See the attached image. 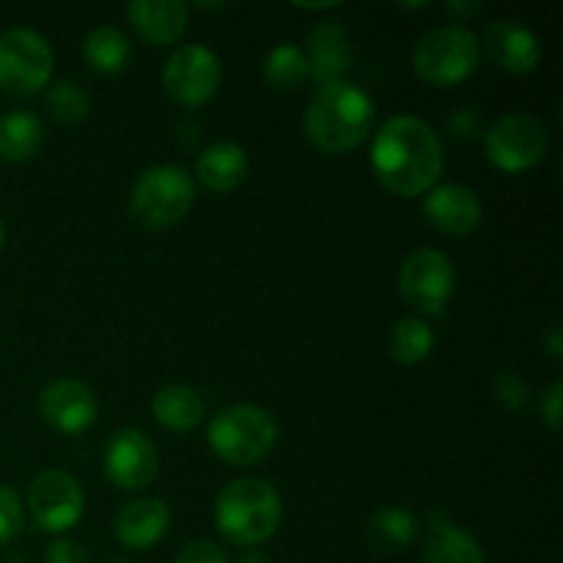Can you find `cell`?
<instances>
[{"instance_id": "cell-1", "label": "cell", "mask_w": 563, "mask_h": 563, "mask_svg": "<svg viewBox=\"0 0 563 563\" xmlns=\"http://www.w3.org/2000/svg\"><path fill=\"white\" fill-rule=\"evenodd\" d=\"M372 168L379 185L394 196H427L443 176V141L418 115H394L374 135Z\"/></svg>"}, {"instance_id": "cell-2", "label": "cell", "mask_w": 563, "mask_h": 563, "mask_svg": "<svg viewBox=\"0 0 563 563\" xmlns=\"http://www.w3.org/2000/svg\"><path fill=\"white\" fill-rule=\"evenodd\" d=\"M374 102L350 80L317 88L302 115L308 143L322 154H350L366 143L374 130Z\"/></svg>"}, {"instance_id": "cell-3", "label": "cell", "mask_w": 563, "mask_h": 563, "mask_svg": "<svg viewBox=\"0 0 563 563\" xmlns=\"http://www.w3.org/2000/svg\"><path fill=\"white\" fill-rule=\"evenodd\" d=\"M284 520L280 493L264 478H236L214 500V526L236 548H258L278 533Z\"/></svg>"}, {"instance_id": "cell-4", "label": "cell", "mask_w": 563, "mask_h": 563, "mask_svg": "<svg viewBox=\"0 0 563 563\" xmlns=\"http://www.w3.org/2000/svg\"><path fill=\"white\" fill-rule=\"evenodd\" d=\"M207 440L220 462L251 467L267 460L278 445V421L256 405L225 407L209 423Z\"/></svg>"}, {"instance_id": "cell-5", "label": "cell", "mask_w": 563, "mask_h": 563, "mask_svg": "<svg viewBox=\"0 0 563 563\" xmlns=\"http://www.w3.org/2000/svg\"><path fill=\"white\" fill-rule=\"evenodd\" d=\"M196 203V181L181 165L143 170L130 192V214L141 229L165 231L187 218Z\"/></svg>"}, {"instance_id": "cell-6", "label": "cell", "mask_w": 563, "mask_h": 563, "mask_svg": "<svg viewBox=\"0 0 563 563\" xmlns=\"http://www.w3.org/2000/svg\"><path fill=\"white\" fill-rule=\"evenodd\" d=\"M482 44L465 25H440L429 31L412 53L416 75L429 86H456L476 71Z\"/></svg>"}, {"instance_id": "cell-7", "label": "cell", "mask_w": 563, "mask_h": 563, "mask_svg": "<svg viewBox=\"0 0 563 563\" xmlns=\"http://www.w3.org/2000/svg\"><path fill=\"white\" fill-rule=\"evenodd\" d=\"M55 55L47 38L31 27H11L0 36V91L31 99L49 86Z\"/></svg>"}, {"instance_id": "cell-8", "label": "cell", "mask_w": 563, "mask_h": 563, "mask_svg": "<svg viewBox=\"0 0 563 563\" xmlns=\"http://www.w3.org/2000/svg\"><path fill=\"white\" fill-rule=\"evenodd\" d=\"M489 163L504 174L531 170L548 157L550 132L542 119L531 113H509L495 121L484 135Z\"/></svg>"}, {"instance_id": "cell-9", "label": "cell", "mask_w": 563, "mask_h": 563, "mask_svg": "<svg viewBox=\"0 0 563 563\" xmlns=\"http://www.w3.org/2000/svg\"><path fill=\"white\" fill-rule=\"evenodd\" d=\"M456 289L454 262L443 251L421 247L401 264L399 291L410 308L423 317H440Z\"/></svg>"}, {"instance_id": "cell-10", "label": "cell", "mask_w": 563, "mask_h": 563, "mask_svg": "<svg viewBox=\"0 0 563 563\" xmlns=\"http://www.w3.org/2000/svg\"><path fill=\"white\" fill-rule=\"evenodd\" d=\"M27 515L36 531L66 533L82 520L86 493L80 482L66 471H42L27 487Z\"/></svg>"}, {"instance_id": "cell-11", "label": "cell", "mask_w": 563, "mask_h": 563, "mask_svg": "<svg viewBox=\"0 0 563 563\" xmlns=\"http://www.w3.org/2000/svg\"><path fill=\"white\" fill-rule=\"evenodd\" d=\"M223 69L220 58L203 44H181L163 66V88L181 108H201L218 93Z\"/></svg>"}, {"instance_id": "cell-12", "label": "cell", "mask_w": 563, "mask_h": 563, "mask_svg": "<svg viewBox=\"0 0 563 563\" xmlns=\"http://www.w3.org/2000/svg\"><path fill=\"white\" fill-rule=\"evenodd\" d=\"M102 467L113 487L124 493L146 489L159 473L157 445L141 429H119L104 445Z\"/></svg>"}, {"instance_id": "cell-13", "label": "cell", "mask_w": 563, "mask_h": 563, "mask_svg": "<svg viewBox=\"0 0 563 563\" xmlns=\"http://www.w3.org/2000/svg\"><path fill=\"white\" fill-rule=\"evenodd\" d=\"M38 416L49 429L60 434H82L93 427L99 416V401L86 383L58 377L38 394Z\"/></svg>"}, {"instance_id": "cell-14", "label": "cell", "mask_w": 563, "mask_h": 563, "mask_svg": "<svg viewBox=\"0 0 563 563\" xmlns=\"http://www.w3.org/2000/svg\"><path fill=\"white\" fill-rule=\"evenodd\" d=\"M302 53L308 60V77L317 82V88L344 80V75L355 64V44L339 22H319L308 33Z\"/></svg>"}, {"instance_id": "cell-15", "label": "cell", "mask_w": 563, "mask_h": 563, "mask_svg": "<svg viewBox=\"0 0 563 563\" xmlns=\"http://www.w3.org/2000/svg\"><path fill=\"white\" fill-rule=\"evenodd\" d=\"M423 214L438 231L449 236H467L482 225L484 207L476 190L465 185L432 187L423 198Z\"/></svg>"}, {"instance_id": "cell-16", "label": "cell", "mask_w": 563, "mask_h": 563, "mask_svg": "<svg viewBox=\"0 0 563 563\" xmlns=\"http://www.w3.org/2000/svg\"><path fill=\"white\" fill-rule=\"evenodd\" d=\"M484 49L498 69L509 75H528L542 60V44L537 33L520 20H498L487 27Z\"/></svg>"}, {"instance_id": "cell-17", "label": "cell", "mask_w": 563, "mask_h": 563, "mask_svg": "<svg viewBox=\"0 0 563 563\" xmlns=\"http://www.w3.org/2000/svg\"><path fill=\"white\" fill-rule=\"evenodd\" d=\"M170 520H174L170 506L163 498H141L121 506L113 520V533L121 548L143 553V550H152L154 544L163 542Z\"/></svg>"}, {"instance_id": "cell-18", "label": "cell", "mask_w": 563, "mask_h": 563, "mask_svg": "<svg viewBox=\"0 0 563 563\" xmlns=\"http://www.w3.org/2000/svg\"><path fill=\"white\" fill-rule=\"evenodd\" d=\"M126 20L143 42L154 47L176 44L187 31V5L181 0H132Z\"/></svg>"}, {"instance_id": "cell-19", "label": "cell", "mask_w": 563, "mask_h": 563, "mask_svg": "<svg viewBox=\"0 0 563 563\" xmlns=\"http://www.w3.org/2000/svg\"><path fill=\"white\" fill-rule=\"evenodd\" d=\"M251 159L247 152L234 141L209 143L196 159V176L209 192H231L247 179Z\"/></svg>"}, {"instance_id": "cell-20", "label": "cell", "mask_w": 563, "mask_h": 563, "mask_svg": "<svg viewBox=\"0 0 563 563\" xmlns=\"http://www.w3.org/2000/svg\"><path fill=\"white\" fill-rule=\"evenodd\" d=\"M418 533H421V522L405 506H383L368 517L363 528L368 548L383 555H399L410 550Z\"/></svg>"}, {"instance_id": "cell-21", "label": "cell", "mask_w": 563, "mask_h": 563, "mask_svg": "<svg viewBox=\"0 0 563 563\" xmlns=\"http://www.w3.org/2000/svg\"><path fill=\"white\" fill-rule=\"evenodd\" d=\"M423 563H487L484 550L473 533L454 522L443 520V515L432 522L429 533L423 537L421 550Z\"/></svg>"}, {"instance_id": "cell-22", "label": "cell", "mask_w": 563, "mask_h": 563, "mask_svg": "<svg viewBox=\"0 0 563 563\" xmlns=\"http://www.w3.org/2000/svg\"><path fill=\"white\" fill-rule=\"evenodd\" d=\"M152 412L157 423L168 432H190V429L201 427L203 416H207V405H203L201 394L190 385H165L154 394Z\"/></svg>"}, {"instance_id": "cell-23", "label": "cell", "mask_w": 563, "mask_h": 563, "mask_svg": "<svg viewBox=\"0 0 563 563\" xmlns=\"http://www.w3.org/2000/svg\"><path fill=\"white\" fill-rule=\"evenodd\" d=\"M44 143V124L31 110H9L0 115V159L3 163H27Z\"/></svg>"}, {"instance_id": "cell-24", "label": "cell", "mask_w": 563, "mask_h": 563, "mask_svg": "<svg viewBox=\"0 0 563 563\" xmlns=\"http://www.w3.org/2000/svg\"><path fill=\"white\" fill-rule=\"evenodd\" d=\"M82 55L97 75H119L130 66L132 44L119 27L99 25L82 42Z\"/></svg>"}, {"instance_id": "cell-25", "label": "cell", "mask_w": 563, "mask_h": 563, "mask_svg": "<svg viewBox=\"0 0 563 563\" xmlns=\"http://www.w3.org/2000/svg\"><path fill=\"white\" fill-rule=\"evenodd\" d=\"M434 350V330L423 319L407 317L394 324L388 335V352L399 366H421Z\"/></svg>"}, {"instance_id": "cell-26", "label": "cell", "mask_w": 563, "mask_h": 563, "mask_svg": "<svg viewBox=\"0 0 563 563\" xmlns=\"http://www.w3.org/2000/svg\"><path fill=\"white\" fill-rule=\"evenodd\" d=\"M264 80H267V86L278 88V91H291L300 82H306L308 60L302 47L286 42L269 49L267 60H264Z\"/></svg>"}, {"instance_id": "cell-27", "label": "cell", "mask_w": 563, "mask_h": 563, "mask_svg": "<svg viewBox=\"0 0 563 563\" xmlns=\"http://www.w3.org/2000/svg\"><path fill=\"white\" fill-rule=\"evenodd\" d=\"M44 110L58 124H80L88 115V110H91V99H88V93L80 86L60 80L53 82L47 93H44Z\"/></svg>"}, {"instance_id": "cell-28", "label": "cell", "mask_w": 563, "mask_h": 563, "mask_svg": "<svg viewBox=\"0 0 563 563\" xmlns=\"http://www.w3.org/2000/svg\"><path fill=\"white\" fill-rule=\"evenodd\" d=\"M25 528V506L11 487L0 484V548H9Z\"/></svg>"}, {"instance_id": "cell-29", "label": "cell", "mask_w": 563, "mask_h": 563, "mask_svg": "<svg viewBox=\"0 0 563 563\" xmlns=\"http://www.w3.org/2000/svg\"><path fill=\"white\" fill-rule=\"evenodd\" d=\"M495 396H498V401L506 410L520 412L531 401V388H528V383L517 372H504L498 383H495Z\"/></svg>"}, {"instance_id": "cell-30", "label": "cell", "mask_w": 563, "mask_h": 563, "mask_svg": "<svg viewBox=\"0 0 563 563\" xmlns=\"http://www.w3.org/2000/svg\"><path fill=\"white\" fill-rule=\"evenodd\" d=\"M174 563H229V555H225V550L218 542L196 539V542H187L179 550Z\"/></svg>"}, {"instance_id": "cell-31", "label": "cell", "mask_w": 563, "mask_h": 563, "mask_svg": "<svg viewBox=\"0 0 563 563\" xmlns=\"http://www.w3.org/2000/svg\"><path fill=\"white\" fill-rule=\"evenodd\" d=\"M44 561L47 563H91V555H88L86 544L77 542V539L60 537L53 539L47 544V553H44Z\"/></svg>"}, {"instance_id": "cell-32", "label": "cell", "mask_w": 563, "mask_h": 563, "mask_svg": "<svg viewBox=\"0 0 563 563\" xmlns=\"http://www.w3.org/2000/svg\"><path fill=\"white\" fill-rule=\"evenodd\" d=\"M445 124H449L451 135L462 137V141H467V137H476L478 132H482V119H478L476 110H471V108L454 110Z\"/></svg>"}, {"instance_id": "cell-33", "label": "cell", "mask_w": 563, "mask_h": 563, "mask_svg": "<svg viewBox=\"0 0 563 563\" xmlns=\"http://www.w3.org/2000/svg\"><path fill=\"white\" fill-rule=\"evenodd\" d=\"M561 407H563V383L555 379L542 396V418L550 427V432H561Z\"/></svg>"}, {"instance_id": "cell-34", "label": "cell", "mask_w": 563, "mask_h": 563, "mask_svg": "<svg viewBox=\"0 0 563 563\" xmlns=\"http://www.w3.org/2000/svg\"><path fill=\"white\" fill-rule=\"evenodd\" d=\"M544 346H548L550 357H555V361H561V357H563V330H561L559 322L550 324L548 339H544Z\"/></svg>"}, {"instance_id": "cell-35", "label": "cell", "mask_w": 563, "mask_h": 563, "mask_svg": "<svg viewBox=\"0 0 563 563\" xmlns=\"http://www.w3.org/2000/svg\"><path fill=\"white\" fill-rule=\"evenodd\" d=\"M236 563H275V561L269 559L267 553H262V550H251V553L242 555V559L236 561Z\"/></svg>"}, {"instance_id": "cell-36", "label": "cell", "mask_w": 563, "mask_h": 563, "mask_svg": "<svg viewBox=\"0 0 563 563\" xmlns=\"http://www.w3.org/2000/svg\"><path fill=\"white\" fill-rule=\"evenodd\" d=\"M3 245H5V225L3 220H0V251H3Z\"/></svg>"}]
</instances>
